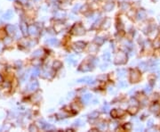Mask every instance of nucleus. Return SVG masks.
<instances>
[{"instance_id": "1", "label": "nucleus", "mask_w": 160, "mask_h": 132, "mask_svg": "<svg viewBox=\"0 0 160 132\" xmlns=\"http://www.w3.org/2000/svg\"><path fill=\"white\" fill-rule=\"evenodd\" d=\"M72 31L76 35H83L85 33V29L82 25H76L74 26Z\"/></svg>"}, {"instance_id": "2", "label": "nucleus", "mask_w": 160, "mask_h": 132, "mask_svg": "<svg viewBox=\"0 0 160 132\" xmlns=\"http://www.w3.org/2000/svg\"><path fill=\"white\" fill-rule=\"evenodd\" d=\"M85 47V43L83 42V41H78L77 43H75L74 45V49L78 52V51H81L82 49H84V48Z\"/></svg>"}, {"instance_id": "3", "label": "nucleus", "mask_w": 160, "mask_h": 132, "mask_svg": "<svg viewBox=\"0 0 160 132\" xmlns=\"http://www.w3.org/2000/svg\"><path fill=\"white\" fill-rule=\"evenodd\" d=\"M140 77H141V74L138 71H131V80H132V82H137L140 79Z\"/></svg>"}, {"instance_id": "4", "label": "nucleus", "mask_w": 160, "mask_h": 132, "mask_svg": "<svg viewBox=\"0 0 160 132\" xmlns=\"http://www.w3.org/2000/svg\"><path fill=\"white\" fill-rule=\"evenodd\" d=\"M28 89H29V90H32V91H33V90H36L37 89H38V83H37L36 80L32 81L31 83L29 84Z\"/></svg>"}, {"instance_id": "5", "label": "nucleus", "mask_w": 160, "mask_h": 132, "mask_svg": "<svg viewBox=\"0 0 160 132\" xmlns=\"http://www.w3.org/2000/svg\"><path fill=\"white\" fill-rule=\"evenodd\" d=\"M78 82H85V83H88V84H91V83H93V79L91 78V77H85L83 79H79L77 80Z\"/></svg>"}, {"instance_id": "6", "label": "nucleus", "mask_w": 160, "mask_h": 132, "mask_svg": "<svg viewBox=\"0 0 160 132\" xmlns=\"http://www.w3.org/2000/svg\"><path fill=\"white\" fill-rule=\"evenodd\" d=\"M123 114H124V112L121 111V110H113V111L111 112V115H112L113 117H115V118L120 117V116H122Z\"/></svg>"}, {"instance_id": "7", "label": "nucleus", "mask_w": 160, "mask_h": 132, "mask_svg": "<svg viewBox=\"0 0 160 132\" xmlns=\"http://www.w3.org/2000/svg\"><path fill=\"white\" fill-rule=\"evenodd\" d=\"M137 17L139 20H142L146 17V12L143 11V10H140L137 14Z\"/></svg>"}, {"instance_id": "8", "label": "nucleus", "mask_w": 160, "mask_h": 132, "mask_svg": "<svg viewBox=\"0 0 160 132\" xmlns=\"http://www.w3.org/2000/svg\"><path fill=\"white\" fill-rule=\"evenodd\" d=\"M47 43L51 44V45H52V46H59V44H60L59 40H58V39H56V38H52V39H49V40L47 41Z\"/></svg>"}, {"instance_id": "9", "label": "nucleus", "mask_w": 160, "mask_h": 132, "mask_svg": "<svg viewBox=\"0 0 160 132\" xmlns=\"http://www.w3.org/2000/svg\"><path fill=\"white\" fill-rule=\"evenodd\" d=\"M91 98H92V95L86 94V95H85V96L82 97V101H83L85 104H87V103L91 100Z\"/></svg>"}, {"instance_id": "10", "label": "nucleus", "mask_w": 160, "mask_h": 132, "mask_svg": "<svg viewBox=\"0 0 160 132\" xmlns=\"http://www.w3.org/2000/svg\"><path fill=\"white\" fill-rule=\"evenodd\" d=\"M114 7V3H112V2H109L108 4H106L105 5V6H104V9L106 10V11H110V10H112V8Z\"/></svg>"}, {"instance_id": "11", "label": "nucleus", "mask_w": 160, "mask_h": 132, "mask_svg": "<svg viewBox=\"0 0 160 132\" xmlns=\"http://www.w3.org/2000/svg\"><path fill=\"white\" fill-rule=\"evenodd\" d=\"M79 70H80V71H89L91 70V67H90V65H87V64H83Z\"/></svg>"}, {"instance_id": "12", "label": "nucleus", "mask_w": 160, "mask_h": 132, "mask_svg": "<svg viewBox=\"0 0 160 132\" xmlns=\"http://www.w3.org/2000/svg\"><path fill=\"white\" fill-rule=\"evenodd\" d=\"M68 63H70V64H76V63H77V60L74 58L73 56H70V57L68 58Z\"/></svg>"}, {"instance_id": "13", "label": "nucleus", "mask_w": 160, "mask_h": 132, "mask_svg": "<svg viewBox=\"0 0 160 132\" xmlns=\"http://www.w3.org/2000/svg\"><path fill=\"white\" fill-rule=\"evenodd\" d=\"M94 42H95L96 44H98V45H101V44L104 42V39H103L102 38H96L94 39Z\"/></svg>"}, {"instance_id": "14", "label": "nucleus", "mask_w": 160, "mask_h": 132, "mask_svg": "<svg viewBox=\"0 0 160 132\" xmlns=\"http://www.w3.org/2000/svg\"><path fill=\"white\" fill-rule=\"evenodd\" d=\"M98 116H99V113H98L97 111H94V112H93V113H90V118H92V119H95V118H97Z\"/></svg>"}, {"instance_id": "15", "label": "nucleus", "mask_w": 160, "mask_h": 132, "mask_svg": "<svg viewBox=\"0 0 160 132\" xmlns=\"http://www.w3.org/2000/svg\"><path fill=\"white\" fill-rule=\"evenodd\" d=\"M22 31H23V34L24 35H27V33H28V30H27V26L24 24V23H22Z\"/></svg>"}, {"instance_id": "16", "label": "nucleus", "mask_w": 160, "mask_h": 132, "mask_svg": "<svg viewBox=\"0 0 160 132\" xmlns=\"http://www.w3.org/2000/svg\"><path fill=\"white\" fill-rule=\"evenodd\" d=\"M128 111H129L130 113L133 114V113H135L137 112V108H136V107H130V108L128 109Z\"/></svg>"}, {"instance_id": "17", "label": "nucleus", "mask_w": 160, "mask_h": 132, "mask_svg": "<svg viewBox=\"0 0 160 132\" xmlns=\"http://www.w3.org/2000/svg\"><path fill=\"white\" fill-rule=\"evenodd\" d=\"M13 15H14L13 12L12 11H8L5 16H6V19H11V17H13Z\"/></svg>"}, {"instance_id": "18", "label": "nucleus", "mask_w": 160, "mask_h": 132, "mask_svg": "<svg viewBox=\"0 0 160 132\" xmlns=\"http://www.w3.org/2000/svg\"><path fill=\"white\" fill-rule=\"evenodd\" d=\"M53 66H55V69H59L60 67H62V63L60 62H55V63H53Z\"/></svg>"}, {"instance_id": "19", "label": "nucleus", "mask_w": 160, "mask_h": 132, "mask_svg": "<svg viewBox=\"0 0 160 132\" xmlns=\"http://www.w3.org/2000/svg\"><path fill=\"white\" fill-rule=\"evenodd\" d=\"M103 57H104V59H105L106 61H109V60H110V53H106V54L103 56Z\"/></svg>"}, {"instance_id": "20", "label": "nucleus", "mask_w": 160, "mask_h": 132, "mask_svg": "<svg viewBox=\"0 0 160 132\" xmlns=\"http://www.w3.org/2000/svg\"><path fill=\"white\" fill-rule=\"evenodd\" d=\"M42 55V51L41 50H37V51H36L35 52V54H33V56H35V57H37V56H40Z\"/></svg>"}, {"instance_id": "21", "label": "nucleus", "mask_w": 160, "mask_h": 132, "mask_svg": "<svg viewBox=\"0 0 160 132\" xmlns=\"http://www.w3.org/2000/svg\"><path fill=\"white\" fill-rule=\"evenodd\" d=\"M109 110H110V105L106 104V105L103 106V112H106V113H107Z\"/></svg>"}, {"instance_id": "22", "label": "nucleus", "mask_w": 160, "mask_h": 132, "mask_svg": "<svg viewBox=\"0 0 160 132\" xmlns=\"http://www.w3.org/2000/svg\"><path fill=\"white\" fill-rule=\"evenodd\" d=\"M125 73H126V71H125V70H120V71H118V76H119V77H123V76L125 75Z\"/></svg>"}, {"instance_id": "23", "label": "nucleus", "mask_w": 160, "mask_h": 132, "mask_svg": "<svg viewBox=\"0 0 160 132\" xmlns=\"http://www.w3.org/2000/svg\"><path fill=\"white\" fill-rule=\"evenodd\" d=\"M106 128H107V123H106V122H105V123L103 122V123H101V124L100 125V129H105Z\"/></svg>"}, {"instance_id": "24", "label": "nucleus", "mask_w": 160, "mask_h": 132, "mask_svg": "<svg viewBox=\"0 0 160 132\" xmlns=\"http://www.w3.org/2000/svg\"><path fill=\"white\" fill-rule=\"evenodd\" d=\"M126 86H127L126 82H124V81H121V82H119V87H126Z\"/></svg>"}, {"instance_id": "25", "label": "nucleus", "mask_w": 160, "mask_h": 132, "mask_svg": "<svg viewBox=\"0 0 160 132\" xmlns=\"http://www.w3.org/2000/svg\"><path fill=\"white\" fill-rule=\"evenodd\" d=\"M39 74V71H38V69H35V71H33V76L35 75V76H37Z\"/></svg>"}]
</instances>
